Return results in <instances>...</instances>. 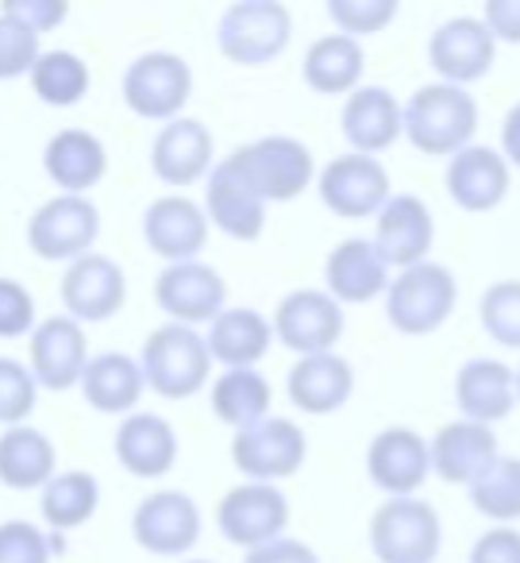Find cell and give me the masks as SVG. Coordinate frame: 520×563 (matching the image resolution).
<instances>
[{"mask_svg": "<svg viewBox=\"0 0 520 563\" xmlns=\"http://www.w3.org/2000/svg\"><path fill=\"white\" fill-rule=\"evenodd\" d=\"M340 132L358 155H374L394 147L405 135V104L386 86H363L343 101Z\"/></svg>", "mask_w": 520, "mask_h": 563, "instance_id": "cell-20", "label": "cell"}, {"mask_svg": "<svg viewBox=\"0 0 520 563\" xmlns=\"http://www.w3.org/2000/svg\"><path fill=\"white\" fill-rule=\"evenodd\" d=\"M509 158L501 151L486 147V143H471L455 158H447V174H443L447 197L463 212H494L509 197Z\"/></svg>", "mask_w": 520, "mask_h": 563, "instance_id": "cell-18", "label": "cell"}, {"mask_svg": "<svg viewBox=\"0 0 520 563\" xmlns=\"http://www.w3.org/2000/svg\"><path fill=\"white\" fill-rule=\"evenodd\" d=\"M309 455V440L286 417H266V421L240 429L232 440V460L251 483H278L301 471Z\"/></svg>", "mask_w": 520, "mask_h": 563, "instance_id": "cell-8", "label": "cell"}, {"mask_svg": "<svg viewBox=\"0 0 520 563\" xmlns=\"http://www.w3.org/2000/svg\"><path fill=\"white\" fill-rule=\"evenodd\" d=\"M458 301V282L443 263H420L397 271L386 290V317L401 336H432L447 324Z\"/></svg>", "mask_w": 520, "mask_h": 563, "instance_id": "cell-2", "label": "cell"}, {"mask_svg": "<svg viewBox=\"0 0 520 563\" xmlns=\"http://www.w3.org/2000/svg\"><path fill=\"white\" fill-rule=\"evenodd\" d=\"M155 301L163 313L174 317V324H204L224 313L228 282L204 263H170L155 282Z\"/></svg>", "mask_w": 520, "mask_h": 563, "instance_id": "cell-16", "label": "cell"}, {"mask_svg": "<svg viewBox=\"0 0 520 563\" xmlns=\"http://www.w3.org/2000/svg\"><path fill=\"white\" fill-rule=\"evenodd\" d=\"M443 544V525L432 501L386 498L370 517V548L381 563H432Z\"/></svg>", "mask_w": 520, "mask_h": 563, "instance_id": "cell-5", "label": "cell"}, {"mask_svg": "<svg viewBox=\"0 0 520 563\" xmlns=\"http://www.w3.org/2000/svg\"><path fill=\"white\" fill-rule=\"evenodd\" d=\"M432 475L447 486H474L497 463V432L478 421H447L432 440Z\"/></svg>", "mask_w": 520, "mask_h": 563, "instance_id": "cell-19", "label": "cell"}, {"mask_svg": "<svg viewBox=\"0 0 520 563\" xmlns=\"http://www.w3.org/2000/svg\"><path fill=\"white\" fill-rule=\"evenodd\" d=\"M117 460L140 478L166 475L178 460V437H174L170 421L158 413L128 417L117 429Z\"/></svg>", "mask_w": 520, "mask_h": 563, "instance_id": "cell-29", "label": "cell"}, {"mask_svg": "<svg viewBox=\"0 0 520 563\" xmlns=\"http://www.w3.org/2000/svg\"><path fill=\"white\" fill-rule=\"evenodd\" d=\"M43 163H47V174L55 178V186L81 197L89 186H97L104 178L109 155H104V143L97 135L81 132V128H66L47 143Z\"/></svg>", "mask_w": 520, "mask_h": 563, "instance_id": "cell-32", "label": "cell"}, {"mask_svg": "<svg viewBox=\"0 0 520 563\" xmlns=\"http://www.w3.org/2000/svg\"><path fill=\"white\" fill-rule=\"evenodd\" d=\"M455 406L466 421H478V424H489L494 429L497 421L512 413L517 401V371L505 367L497 360H466L455 375Z\"/></svg>", "mask_w": 520, "mask_h": 563, "instance_id": "cell-23", "label": "cell"}, {"mask_svg": "<svg viewBox=\"0 0 520 563\" xmlns=\"http://www.w3.org/2000/svg\"><path fill=\"white\" fill-rule=\"evenodd\" d=\"M363 70H366V55H363V43L351 40L343 32H332V35H320L309 51H305V63H301V74L317 93L332 97V93H355L363 89Z\"/></svg>", "mask_w": 520, "mask_h": 563, "instance_id": "cell-31", "label": "cell"}, {"mask_svg": "<svg viewBox=\"0 0 520 563\" xmlns=\"http://www.w3.org/2000/svg\"><path fill=\"white\" fill-rule=\"evenodd\" d=\"M482 20L494 32L497 43H520V0H489L482 9Z\"/></svg>", "mask_w": 520, "mask_h": 563, "instance_id": "cell-48", "label": "cell"}, {"mask_svg": "<svg viewBox=\"0 0 520 563\" xmlns=\"http://www.w3.org/2000/svg\"><path fill=\"white\" fill-rule=\"evenodd\" d=\"M497 40L482 16H455L428 40V63L447 86H474L494 70Z\"/></svg>", "mask_w": 520, "mask_h": 563, "instance_id": "cell-12", "label": "cell"}, {"mask_svg": "<svg viewBox=\"0 0 520 563\" xmlns=\"http://www.w3.org/2000/svg\"><path fill=\"white\" fill-rule=\"evenodd\" d=\"M228 166L258 201H294L312 186V151L294 135H263L235 147Z\"/></svg>", "mask_w": 520, "mask_h": 563, "instance_id": "cell-3", "label": "cell"}, {"mask_svg": "<svg viewBox=\"0 0 520 563\" xmlns=\"http://www.w3.org/2000/svg\"><path fill=\"white\" fill-rule=\"evenodd\" d=\"M212 413L235 432L266 421L270 413V383L255 367L247 371H224L212 386Z\"/></svg>", "mask_w": 520, "mask_h": 563, "instance_id": "cell-35", "label": "cell"}, {"mask_svg": "<svg viewBox=\"0 0 520 563\" xmlns=\"http://www.w3.org/2000/svg\"><path fill=\"white\" fill-rule=\"evenodd\" d=\"M209 352L228 371H247L270 352L274 321H266L255 309H224L217 321L209 324Z\"/></svg>", "mask_w": 520, "mask_h": 563, "instance_id": "cell-30", "label": "cell"}, {"mask_svg": "<svg viewBox=\"0 0 520 563\" xmlns=\"http://www.w3.org/2000/svg\"><path fill=\"white\" fill-rule=\"evenodd\" d=\"M55 471V444L40 429H9L0 437V483L12 490H35L51 483Z\"/></svg>", "mask_w": 520, "mask_h": 563, "instance_id": "cell-34", "label": "cell"}, {"mask_svg": "<svg viewBox=\"0 0 520 563\" xmlns=\"http://www.w3.org/2000/svg\"><path fill=\"white\" fill-rule=\"evenodd\" d=\"M189 93H193V70L186 58L170 55V51L140 55L124 74V101L135 117L170 124L186 109Z\"/></svg>", "mask_w": 520, "mask_h": 563, "instance_id": "cell-7", "label": "cell"}, {"mask_svg": "<svg viewBox=\"0 0 520 563\" xmlns=\"http://www.w3.org/2000/svg\"><path fill=\"white\" fill-rule=\"evenodd\" d=\"M320 201L343 220H366L378 217L381 209L389 205V174L386 166L378 163L374 155H340L320 170L317 178Z\"/></svg>", "mask_w": 520, "mask_h": 563, "instance_id": "cell-9", "label": "cell"}, {"mask_svg": "<svg viewBox=\"0 0 520 563\" xmlns=\"http://www.w3.org/2000/svg\"><path fill=\"white\" fill-rule=\"evenodd\" d=\"M204 212H209V224H217L224 235L240 243H251L263 235L266 228V201H258L247 186L240 181V174L228 166V158L209 174V186H204Z\"/></svg>", "mask_w": 520, "mask_h": 563, "instance_id": "cell-28", "label": "cell"}, {"mask_svg": "<svg viewBox=\"0 0 520 563\" xmlns=\"http://www.w3.org/2000/svg\"><path fill=\"white\" fill-rule=\"evenodd\" d=\"M471 563H520V529L489 525L471 548Z\"/></svg>", "mask_w": 520, "mask_h": 563, "instance_id": "cell-45", "label": "cell"}, {"mask_svg": "<svg viewBox=\"0 0 520 563\" xmlns=\"http://www.w3.org/2000/svg\"><path fill=\"white\" fill-rule=\"evenodd\" d=\"M132 532L155 555H186L201 540V509L181 490H158L135 506Z\"/></svg>", "mask_w": 520, "mask_h": 563, "instance_id": "cell-17", "label": "cell"}, {"mask_svg": "<svg viewBox=\"0 0 520 563\" xmlns=\"http://www.w3.org/2000/svg\"><path fill=\"white\" fill-rule=\"evenodd\" d=\"M151 166L166 186H193L197 178L212 174V132L193 117H178L155 135Z\"/></svg>", "mask_w": 520, "mask_h": 563, "instance_id": "cell-25", "label": "cell"}, {"mask_svg": "<svg viewBox=\"0 0 520 563\" xmlns=\"http://www.w3.org/2000/svg\"><path fill=\"white\" fill-rule=\"evenodd\" d=\"M0 563H51V544L35 525H0Z\"/></svg>", "mask_w": 520, "mask_h": 563, "instance_id": "cell-43", "label": "cell"}, {"mask_svg": "<svg viewBox=\"0 0 520 563\" xmlns=\"http://www.w3.org/2000/svg\"><path fill=\"white\" fill-rule=\"evenodd\" d=\"M212 352L209 340L197 336L189 324H163L143 344V375L163 398H189L209 383Z\"/></svg>", "mask_w": 520, "mask_h": 563, "instance_id": "cell-6", "label": "cell"}, {"mask_svg": "<svg viewBox=\"0 0 520 563\" xmlns=\"http://www.w3.org/2000/svg\"><path fill=\"white\" fill-rule=\"evenodd\" d=\"M128 298V282L117 258L86 255L66 266L63 306L74 321H109Z\"/></svg>", "mask_w": 520, "mask_h": 563, "instance_id": "cell-21", "label": "cell"}, {"mask_svg": "<svg viewBox=\"0 0 520 563\" xmlns=\"http://www.w3.org/2000/svg\"><path fill=\"white\" fill-rule=\"evenodd\" d=\"M81 386H86V401L93 409H101V413H124V409H132L140 401L147 375H143V363H135L132 355L109 352L89 360Z\"/></svg>", "mask_w": 520, "mask_h": 563, "instance_id": "cell-33", "label": "cell"}, {"mask_svg": "<svg viewBox=\"0 0 520 563\" xmlns=\"http://www.w3.org/2000/svg\"><path fill=\"white\" fill-rule=\"evenodd\" d=\"M97 232H101V212L89 197L63 194L51 197L43 209H35L32 224H27V243H32L35 255L43 258H86L93 255Z\"/></svg>", "mask_w": 520, "mask_h": 563, "instance_id": "cell-10", "label": "cell"}, {"mask_svg": "<svg viewBox=\"0 0 520 563\" xmlns=\"http://www.w3.org/2000/svg\"><path fill=\"white\" fill-rule=\"evenodd\" d=\"M243 563H320V555L312 552L305 540L278 537V540H270V544L247 552V560H243Z\"/></svg>", "mask_w": 520, "mask_h": 563, "instance_id": "cell-47", "label": "cell"}, {"mask_svg": "<svg viewBox=\"0 0 520 563\" xmlns=\"http://www.w3.org/2000/svg\"><path fill=\"white\" fill-rule=\"evenodd\" d=\"M294 40V16L278 0H240L220 16V55L235 66H266Z\"/></svg>", "mask_w": 520, "mask_h": 563, "instance_id": "cell-4", "label": "cell"}, {"mask_svg": "<svg viewBox=\"0 0 520 563\" xmlns=\"http://www.w3.org/2000/svg\"><path fill=\"white\" fill-rule=\"evenodd\" d=\"M478 321L489 340L520 352V278H501L482 294Z\"/></svg>", "mask_w": 520, "mask_h": 563, "instance_id": "cell-39", "label": "cell"}, {"mask_svg": "<svg viewBox=\"0 0 520 563\" xmlns=\"http://www.w3.org/2000/svg\"><path fill=\"white\" fill-rule=\"evenodd\" d=\"M366 475L389 498H417L420 486L432 478V448L417 429H381L366 448Z\"/></svg>", "mask_w": 520, "mask_h": 563, "instance_id": "cell-14", "label": "cell"}, {"mask_svg": "<svg viewBox=\"0 0 520 563\" xmlns=\"http://www.w3.org/2000/svg\"><path fill=\"white\" fill-rule=\"evenodd\" d=\"M343 306L328 290H294L274 309V336L297 355H328L343 340Z\"/></svg>", "mask_w": 520, "mask_h": 563, "instance_id": "cell-11", "label": "cell"}, {"mask_svg": "<svg viewBox=\"0 0 520 563\" xmlns=\"http://www.w3.org/2000/svg\"><path fill=\"white\" fill-rule=\"evenodd\" d=\"M97 501H101L97 478L89 471H66L51 478L43 490V517L55 529H78L97 514Z\"/></svg>", "mask_w": 520, "mask_h": 563, "instance_id": "cell-36", "label": "cell"}, {"mask_svg": "<svg viewBox=\"0 0 520 563\" xmlns=\"http://www.w3.org/2000/svg\"><path fill=\"white\" fill-rule=\"evenodd\" d=\"M397 12H401L397 0H328V16H332L335 32L351 35V40L386 32Z\"/></svg>", "mask_w": 520, "mask_h": 563, "instance_id": "cell-40", "label": "cell"}, {"mask_svg": "<svg viewBox=\"0 0 520 563\" xmlns=\"http://www.w3.org/2000/svg\"><path fill=\"white\" fill-rule=\"evenodd\" d=\"M217 525L232 544L255 552L281 537V529L289 525V501L270 483L232 486L217 506Z\"/></svg>", "mask_w": 520, "mask_h": 563, "instance_id": "cell-13", "label": "cell"}, {"mask_svg": "<svg viewBox=\"0 0 520 563\" xmlns=\"http://www.w3.org/2000/svg\"><path fill=\"white\" fill-rule=\"evenodd\" d=\"M35 324V301L32 294L12 278H0V336H24Z\"/></svg>", "mask_w": 520, "mask_h": 563, "instance_id": "cell-44", "label": "cell"}, {"mask_svg": "<svg viewBox=\"0 0 520 563\" xmlns=\"http://www.w3.org/2000/svg\"><path fill=\"white\" fill-rule=\"evenodd\" d=\"M471 501L486 521H520V455H497V463L471 486Z\"/></svg>", "mask_w": 520, "mask_h": 563, "instance_id": "cell-37", "label": "cell"}, {"mask_svg": "<svg viewBox=\"0 0 520 563\" xmlns=\"http://www.w3.org/2000/svg\"><path fill=\"white\" fill-rule=\"evenodd\" d=\"M143 235L155 255L170 263H193V255L209 240V212L181 194L158 197L143 217Z\"/></svg>", "mask_w": 520, "mask_h": 563, "instance_id": "cell-24", "label": "cell"}, {"mask_svg": "<svg viewBox=\"0 0 520 563\" xmlns=\"http://www.w3.org/2000/svg\"><path fill=\"white\" fill-rule=\"evenodd\" d=\"M517 401H520V367H517Z\"/></svg>", "mask_w": 520, "mask_h": 563, "instance_id": "cell-50", "label": "cell"}, {"mask_svg": "<svg viewBox=\"0 0 520 563\" xmlns=\"http://www.w3.org/2000/svg\"><path fill=\"white\" fill-rule=\"evenodd\" d=\"M435 243V217L417 194H394L389 205L374 220V247L386 258V266L409 271L428 263V251Z\"/></svg>", "mask_w": 520, "mask_h": 563, "instance_id": "cell-15", "label": "cell"}, {"mask_svg": "<svg viewBox=\"0 0 520 563\" xmlns=\"http://www.w3.org/2000/svg\"><path fill=\"white\" fill-rule=\"evenodd\" d=\"M40 32L20 24L16 16L0 12V78H20L32 74L40 63Z\"/></svg>", "mask_w": 520, "mask_h": 563, "instance_id": "cell-41", "label": "cell"}, {"mask_svg": "<svg viewBox=\"0 0 520 563\" xmlns=\"http://www.w3.org/2000/svg\"><path fill=\"white\" fill-rule=\"evenodd\" d=\"M32 89L47 104H78L89 89V66L74 51H47L32 70Z\"/></svg>", "mask_w": 520, "mask_h": 563, "instance_id": "cell-38", "label": "cell"}, {"mask_svg": "<svg viewBox=\"0 0 520 563\" xmlns=\"http://www.w3.org/2000/svg\"><path fill=\"white\" fill-rule=\"evenodd\" d=\"M186 563H209V560H186Z\"/></svg>", "mask_w": 520, "mask_h": 563, "instance_id": "cell-51", "label": "cell"}, {"mask_svg": "<svg viewBox=\"0 0 520 563\" xmlns=\"http://www.w3.org/2000/svg\"><path fill=\"white\" fill-rule=\"evenodd\" d=\"M478 132V101L463 86L432 81L405 101V140L432 158H455Z\"/></svg>", "mask_w": 520, "mask_h": 563, "instance_id": "cell-1", "label": "cell"}, {"mask_svg": "<svg viewBox=\"0 0 520 563\" xmlns=\"http://www.w3.org/2000/svg\"><path fill=\"white\" fill-rule=\"evenodd\" d=\"M286 390H289V401H294L301 413L328 417L351 401V394H355V371L335 352L305 355V360H297L294 371H289Z\"/></svg>", "mask_w": 520, "mask_h": 563, "instance_id": "cell-27", "label": "cell"}, {"mask_svg": "<svg viewBox=\"0 0 520 563\" xmlns=\"http://www.w3.org/2000/svg\"><path fill=\"white\" fill-rule=\"evenodd\" d=\"M35 375L16 360H0V421L16 424L35 409Z\"/></svg>", "mask_w": 520, "mask_h": 563, "instance_id": "cell-42", "label": "cell"}, {"mask_svg": "<svg viewBox=\"0 0 520 563\" xmlns=\"http://www.w3.org/2000/svg\"><path fill=\"white\" fill-rule=\"evenodd\" d=\"M501 155L509 158L512 170H520V101L505 112V124H501Z\"/></svg>", "mask_w": 520, "mask_h": 563, "instance_id": "cell-49", "label": "cell"}, {"mask_svg": "<svg viewBox=\"0 0 520 563\" xmlns=\"http://www.w3.org/2000/svg\"><path fill=\"white\" fill-rule=\"evenodd\" d=\"M328 294L340 306H366L378 294L389 290V266L378 255L374 240H343L340 247H332L324 263Z\"/></svg>", "mask_w": 520, "mask_h": 563, "instance_id": "cell-26", "label": "cell"}, {"mask_svg": "<svg viewBox=\"0 0 520 563\" xmlns=\"http://www.w3.org/2000/svg\"><path fill=\"white\" fill-rule=\"evenodd\" d=\"M0 12L16 16L20 24H27L32 32H40V35L51 32L58 20H66V4H63V0H12V4H4Z\"/></svg>", "mask_w": 520, "mask_h": 563, "instance_id": "cell-46", "label": "cell"}, {"mask_svg": "<svg viewBox=\"0 0 520 563\" xmlns=\"http://www.w3.org/2000/svg\"><path fill=\"white\" fill-rule=\"evenodd\" d=\"M32 375L47 390H70L74 383L86 378L89 352L86 332L78 329L74 317H47L32 332Z\"/></svg>", "mask_w": 520, "mask_h": 563, "instance_id": "cell-22", "label": "cell"}]
</instances>
